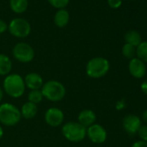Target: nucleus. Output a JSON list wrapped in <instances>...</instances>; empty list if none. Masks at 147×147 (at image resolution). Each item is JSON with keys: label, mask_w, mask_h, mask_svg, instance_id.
Returning <instances> with one entry per match:
<instances>
[{"label": "nucleus", "mask_w": 147, "mask_h": 147, "mask_svg": "<svg viewBox=\"0 0 147 147\" xmlns=\"http://www.w3.org/2000/svg\"><path fill=\"white\" fill-rule=\"evenodd\" d=\"M125 42V43L131 44L134 47H138L143 41H142V36L139 34V32H138L137 30H128L124 36Z\"/></svg>", "instance_id": "17"}, {"label": "nucleus", "mask_w": 147, "mask_h": 147, "mask_svg": "<svg viewBox=\"0 0 147 147\" xmlns=\"http://www.w3.org/2000/svg\"><path fill=\"white\" fill-rule=\"evenodd\" d=\"M10 6L15 13L21 14L28 9L29 2L28 0H10Z\"/></svg>", "instance_id": "18"}, {"label": "nucleus", "mask_w": 147, "mask_h": 147, "mask_svg": "<svg viewBox=\"0 0 147 147\" xmlns=\"http://www.w3.org/2000/svg\"><path fill=\"white\" fill-rule=\"evenodd\" d=\"M22 119L20 109L12 103L5 102L0 105V124L5 126H15Z\"/></svg>", "instance_id": "4"}, {"label": "nucleus", "mask_w": 147, "mask_h": 147, "mask_svg": "<svg viewBox=\"0 0 147 147\" xmlns=\"http://www.w3.org/2000/svg\"><path fill=\"white\" fill-rule=\"evenodd\" d=\"M131 147H147V142L142 141V140H138L136 141L132 144Z\"/></svg>", "instance_id": "26"}, {"label": "nucleus", "mask_w": 147, "mask_h": 147, "mask_svg": "<svg viewBox=\"0 0 147 147\" xmlns=\"http://www.w3.org/2000/svg\"><path fill=\"white\" fill-rule=\"evenodd\" d=\"M121 53L125 58L128 60H131L136 57V47L128 43H125L122 46Z\"/></svg>", "instance_id": "20"}, {"label": "nucleus", "mask_w": 147, "mask_h": 147, "mask_svg": "<svg viewBox=\"0 0 147 147\" xmlns=\"http://www.w3.org/2000/svg\"><path fill=\"white\" fill-rule=\"evenodd\" d=\"M3 136H4V129H3L2 125H0V140H1V139H2Z\"/></svg>", "instance_id": "30"}, {"label": "nucleus", "mask_w": 147, "mask_h": 147, "mask_svg": "<svg viewBox=\"0 0 147 147\" xmlns=\"http://www.w3.org/2000/svg\"><path fill=\"white\" fill-rule=\"evenodd\" d=\"M78 122L83 125L84 127L88 128L90 125H94L96 121V114L91 109H84L81 111L78 114Z\"/></svg>", "instance_id": "13"}, {"label": "nucleus", "mask_w": 147, "mask_h": 147, "mask_svg": "<svg viewBox=\"0 0 147 147\" xmlns=\"http://www.w3.org/2000/svg\"><path fill=\"white\" fill-rule=\"evenodd\" d=\"M49 3L56 9H64L69 3V0H48Z\"/></svg>", "instance_id": "22"}, {"label": "nucleus", "mask_w": 147, "mask_h": 147, "mask_svg": "<svg viewBox=\"0 0 147 147\" xmlns=\"http://www.w3.org/2000/svg\"><path fill=\"white\" fill-rule=\"evenodd\" d=\"M122 125L124 130L130 135L136 134L142 125L141 119L135 114H127L122 120Z\"/></svg>", "instance_id": "10"}, {"label": "nucleus", "mask_w": 147, "mask_h": 147, "mask_svg": "<svg viewBox=\"0 0 147 147\" xmlns=\"http://www.w3.org/2000/svg\"><path fill=\"white\" fill-rule=\"evenodd\" d=\"M128 70L132 77L136 79H141L146 74V66L144 61H142L138 57H135L130 60L128 64Z\"/></svg>", "instance_id": "11"}, {"label": "nucleus", "mask_w": 147, "mask_h": 147, "mask_svg": "<svg viewBox=\"0 0 147 147\" xmlns=\"http://www.w3.org/2000/svg\"><path fill=\"white\" fill-rule=\"evenodd\" d=\"M37 112H38L37 105L29 101L25 102L20 109L21 116L25 119H32L36 116Z\"/></svg>", "instance_id": "14"}, {"label": "nucleus", "mask_w": 147, "mask_h": 147, "mask_svg": "<svg viewBox=\"0 0 147 147\" xmlns=\"http://www.w3.org/2000/svg\"><path fill=\"white\" fill-rule=\"evenodd\" d=\"M11 70L12 61L11 58L5 54H0V76H6L10 75Z\"/></svg>", "instance_id": "15"}, {"label": "nucleus", "mask_w": 147, "mask_h": 147, "mask_svg": "<svg viewBox=\"0 0 147 147\" xmlns=\"http://www.w3.org/2000/svg\"><path fill=\"white\" fill-rule=\"evenodd\" d=\"M107 4L112 9H118L122 5V0H107Z\"/></svg>", "instance_id": "24"}, {"label": "nucleus", "mask_w": 147, "mask_h": 147, "mask_svg": "<svg viewBox=\"0 0 147 147\" xmlns=\"http://www.w3.org/2000/svg\"><path fill=\"white\" fill-rule=\"evenodd\" d=\"M8 30L13 36L18 38H24L30 34L31 27L26 19L15 18L9 24Z\"/></svg>", "instance_id": "7"}, {"label": "nucleus", "mask_w": 147, "mask_h": 147, "mask_svg": "<svg viewBox=\"0 0 147 147\" xmlns=\"http://www.w3.org/2000/svg\"><path fill=\"white\" fill-rule=\"evenodd\" d=\"M43 100L42 94L40 90H30L28 94V101L33 104H39Z\"/></svg>", "instance_id": "21"}, {"label": "nucleus", "mask_w": 147, "mask_h": 147, "mask_svg": "<svg viewBox=\"0 0 147 147\" xmlns=\"http://www.w3.org/2000/svg\"><path fill=\"white\" fill-rule=\"evenodd\" d=\"M64 113L61 109L58 107H49L47 109L44 114V119L47 125L51 127H58L63 124L64 121Z\"/></svg>", "instance_id": "9"}, {"label": "nucleus", "mask_w": 147, "mask_h": 147, "mask_svg": "<svg viewBox=\"0 0 147 147\" xmlns=\"http://www.w3.org/2000/svg\"><path fill=\"white\" fill-rule=\"evenodd\" d=\"M12 55L21 63H29L34 60L35 50L26 42H18L12 49Z\"/></svg>", "instance_id": "6"}, {"label": "nucleus", "mask_w": 147, "mask_h": 147, "mask_svg": "<svg viewBox=\"0 0 147 147\" xmlns=\"http://www.w3.org/2000/svg\"><path fill=\"white\" fill-rule=\"evenodd\" d=\"M7 30H8L7 24L5 21H3V20H0V34L5 33Z\"/></svg>", "instance_id": "25"}, {"label": "nucleus", "mask_w": 147, "mask_h": 147, "mask_svg": "<svg viewBox=\"0 0 147 147\" xmlns=\"http://www.w3.org/2000/svg\"><path fill=\"white\" fill-rule=\"evenodd\" d=\"M137 133H138L140 140L147 142V125H142L139 127Z\"/></svg>", "instance_id": "23"}, {"label": "nucleus", "mask_w": 147, "mask_h": 147, "mask_svg": "<svg viewBox=\"0 0 147 147\" xmlns=\"http://www.w3.org/2000/svg\"><path fill=\"white\" fill-rule=\"evenodd\" d=\"M87 137L94 144H103L107 138V130L100 124L94 123L87 128Z\"/></svg>", "instance_id": "8"}, {"label": "nucleus", "mask_w": 147, "mask_h": 147, "mask_svg": "<svg viewBox=\"0 0 147 147\" xmlns=\"http://www.w3.org/2000/svg\"><path fill=\"white\" fill-rule=\"evenodd\" d=\"M109 61L101 56L90 59L86 65V74L92 79H100L104 77L109 72Z\"/></svg>", "instance_id": "2"}, {"label": "nucleus", "mask_w": 147, "mask_h": 147, "mask_svg": "<svg viewBox=\"0 0 147 147\" xmlns=\"http://www.w3.org/2000/svg\"><path fill=\"white\" fill-rule=\"evenodd\" d=\"M2 88L4 93H5L8 96L14 99H18L24 95L26 87L24 78L20 75L10 74L5 77Z\"/></svg>", "instance_id": "1"}, {"label": "nucleus", "mask_w": 147, "mask_h": 147, "mask_svg": "<svg viewBox=\"0 0 147 147\" xmlns=\"http://www.w3.org/2000/svg\"><path fill=\"white\" fill-rule=\"evenodd\" d=\"M26 88L30 90H40L44 83L42 76L38 73L31 72L29 73L24 78Z\"/></svg>", "instance_id": "12"}, {"label": "nucleus", "mask_w": 147, "mask_h": 147, "mask_svg": "<svg viewBox=\"0 0 147 147\" xmlns=\"http://www.w3.org/2000/svg\"><path fill=\"white\" fill-rule=\"evenodd\" d=\"M140 88H141L142 92H143L145 95H147V80H145L144 82H142V84H141V86H140Z\"/></svg>", "instance_id": "27"}, {"label": "nucleus", "mask_w": 147, "mask_h": 147, "mask_svg": "<svg viewBox=\"0 0 147 147\" xmlns=\"http://www.w3.org/2000/svg\"><path fill=\"white\" fill-rule=\"evenodd\" d=\"M3 99H4V90L0 87V102L3 100Z\"/></svg>", "instance_id": "29"}, {"label": "nucleus", "mask_w": 147, "mask_h": 147, "mask_svg": "<svg viewBox=\"0 0 147 147\" xmlns=\"http://www.w3.org/2000/svg\"><path fill=\"white\" fill-rule=\"evenodd\" d=\"M41 92L43 99L51 102H58L64 99L66 95V88L61 82L55 80H50L43 83Z\"/></svg>", "instance_id": "3"}, {"label": "nucleus", "mask_w": 147, "mask_h": 147, "mask_svg": "<svg viewBox=\"0 0 147 147\" xmlns=\"http://www.w3.org/2000/svg\"><path fill=\"white\" fill-rule=\"evenodd\" d=\"M69 19H70V16L68 11H66L65 9H61L55 13L54 17V23L57 27L64 28L65 26L67 25Z\"/></svg>", "instance_id": "16"}, {"label": "nucleus", "mask_w": 147, "mask_h": 147, "mask_svg": "<svg viewBox=\"0 0 147 147\" xmlns=\"http://www.w3.org/2000/svg\"><path fill=\"white\" fill-rule=\"evenodd\" d=\"M136 57L147 63V41H143L136 48Z\"/></svg>", "instance_id": "19"}, {"label": "nucleus", "mask_w": 147, "mask_h": 147, "mask_svg": "<svg viewBox=\"0 0 147 147\" xmlns=\"http://www.w3.org/2000/svg\"><path fill=\"white\" fill-rule=\"evenodd\" d=\"M61 133L67 141L79 143L87 137V128L78 121H68L61 126Z\"/></svg>", "instance_id": "5"}, {"label": "nucleus", "mask_w": 147, "mask_h": 147, "mask_svg": "<svg viewBox=\"0 0 147 147\" xmlns=\"http://www.w3.org/2000/svg\"><path fill=\"white\" fill-rule=\"evenodd\" d=\"M141 120H143L144 122V125H147V109L144 110L143 113H142V118H141Z\"/></svg>", "instance_id": "28"}]
</instances>
